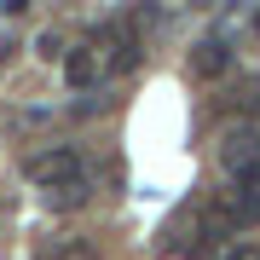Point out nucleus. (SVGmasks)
Here are the masks:
<instances>
[{"label": "nucleus", "mask_w": 260, "mask_h": 260, "mask_svg": "<svg viewBox=\"0 0 260 260\" xmlns=\"http://www.w3.org/2000/svg\"><path fill=\"white\" fill-rule=\"evenodd\" d=\"M81 174V150L75 145H52V150H29L23 156V179L29 185H64V179H75Z\"/></svg>", "instance_id": "1"}, {"label": "nucleus", "mask_w": 260, "mask_h": 260, "mask_svg": "<svg viewBox=\"0 0 260 260\" xmlns=\"http://www.w3.org/2000/svg\"><path fill=\"white\" fill-rule=\"evenodd\" d=\"M220 162H225V174H237V179H260V133H225V145H220Z\"/></svg>", "instance_id": "2"}, {"label": "nucleus", "mask_w": 260, "mask_h": 260, "mask_svg": "<svg viewBox=\"0 0 260 260\" xmlns=\"http://www.w3.org/2000/svg\"><path fill=\"white\" fill-rule=\"evenodd\" d=\"M99 75H104V52H99V47H70V52H64V81L75 87V93L99 87Z\"/></svg>", "instance_id": "3"}, {"label": "nucleus", "mask_w": 260, "mask_h": 260, "mask_svg": "<svg viewBox=\"0 0 260 260\" xmlns=\"http://www.w3.org/2000/svg\"><path fill=\"white\" fill-rule=\"evenodd\" d=\"M225 64H232V47H225V41H197L191 47V70L197 75H220Z\"/></svg>", "instance_id": "4"}, {"label": "nucleus", "mask_w": 260, "mask_h": 260, "mask_svg": "<svg viewBox=\"0 0 260 260\" xmlns=\"http://www.w3.org/2000/svg\"><path fill=\"white\" fill-rule=\"evenodd\" d=\"M133 64H139V41L121 29V35L110 41V52H104V70H110V75H121V70H133Z\"/></svg>", "instance_id": "5"}, {"label": "nucleus", "mask_w": 260, "mask_h": 260, "mask_svg": "<svg viewBox=\"0 0 260 260\" xmlns=\"http://www.w3.org/2000/svg\"><path fill=\"white\" fill-rule=\"evenodd\" d=\"M47 197H52V208H81L87 203V179L75 174V179H64V185H52Z\"/></svg>", "instance_id": "6"}, {"label": "nucleus", "mask_w": 260, "mask_h": 260, "mask_svg": "<svg viewBox=\"0 0 260 260\" xmlns=\"http://www.w3.org/2000/svg\"><path fill=\"white\" fill-rule=\"evenodd\" d=\"M52 260H99V249H93V243H81V237H70V243H58V249H52Z\"/></svg>", "instance_id": "7"}, {"label": "nucleus", "mask_w": 260, "mask_h": 260, "mask_svg": "<svg viewBox=\"0 0 260 260\" xmlns=\"http://www.w3.org/2000/svg\"><path fill=\"white\" fill-rule=\"evenodd\" d=\"M225 260H260V254H254V243H243V249H232Z\"/></svg>", "instance_id": "8"}, {"label": "nucleus", "mask_w": 260, "mask_h": 260, "mask_svg": "<svg viewBox=\"0 0 260 260\" xmlns=\"http://www.w3.org/2000/svg\"><path fill=\"white\" fill-rule=\"evenodd\" d=\"M29 6V0H0V12H23Z\"/></svg>", "instance_id": "9"}, {"label": "nucleus", "mask_w": 260, "mask_h": 260, "mask_svg": "<svg viewBox=\"0 0 260 260\" xmlns=\"http://www.w3.org/2000/svg\"><path fill=\"white\" fill-rule=\"evenodd\" d=\"M6 52H12V41H0V64H6Z\"/></svg>", "instance_id": "10"}, {"label": "nucleus", "mask_w": 260, "mask_h": 260, "mask_svg": "<svg viewBox=\"0 0 260 260\" xmlns=\"http://www.w3.org/2000/svg\"><path fill=\"white\" fill-rule=\"evenodd\" d=\"M254 29H260V18H254Z\"/></svg>", "instance_id": "11"}]
</instances>
